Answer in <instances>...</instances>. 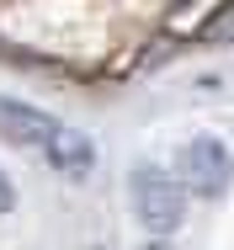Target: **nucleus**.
Returning a JSON list of instances; mask_svg holds the SVG:
<instances>
[{
  "mask_svg": "<svg viewBox=\"0 0 234 250\" xmlns=\"http://www.w3.org/2000/svg\"><path fill=\"white\" fill-rule=\"evenodd\" d=\"M128 202H133V218H139L149 234H176L181 218H187V187L154 165H133L128 176Z\"/></svg>",
  "mask_w": 234,
  "mask_h": 250,
  "instance_id": "f257e3e1",
  "label": "nucleus"
},
{
  "mask_svg": "<svg viewBox=\"0 0 234 250\" xmlns=\"http://www.w3.org/2000/svg\"><path fill=\"white\" fill-rule=\"evenodd\" d=\"M181 176H187L191 192H202V197H224L234 181V154L224 139H213V133H197L187 149H181Z\"/></svg>",
  "mask_w": 234,
  "mask_h": 250,
  "instance_id": "f03ea898",
  "label": "nucleus"
},
{
  "mask_svg": "<svg viewBox=\"0 0 234 250\" xmlns=\"http://www.w3.org/2000/svg\"><path fill=\"white\" fill-rule=\"evenodd\" d=\"M53 133H59L53 112L32 106V101H16V96H0V139L5 144H38V149H48Z\"/></svg>",
  "mask_w": 234,
  "mask_h": 250,
  "instance_id": "7ed1b4c3",
  "label": "nucleus"
},
{
  "mask_svg": "<svg viewBox=\"0 0 234 250\" xmlns=\"http://www.w3.org/2000/svg\"><path fill=\"white\" fill-rule=\"evenodd\" d=\"M48 160H53V170L59 176H69V181H85L96 170V144L85 133H75V128H59L53 133V144H48Z\"/></svg>",
  "mask_w": 234,
  "mask_h": 250,
  "instance_id": "20e7f679",
  "label": "nucleus"
},
{
  "mask_svg": "<svg viewBox=\"0 0 234 250\" xmlns=\"http://www.w3.org/2000/svg\"><path fill=\"white\" fill-rule=\"evenodd\" d=\"M197 38H202V43H234V5H218V11L197 27Z\"/></svg>",
  "mask_w": 234,
  "mask_h": 250,
  "instance_id": "39448f33",
  "label": "nucleus"
},
{
  "mask_svg": "<svg viewBox=\"0 0 234 250\" xmlns=\"http://www.w3.org/2000/svg\"><path fill=\"white\" fill-rule=\"evenodd\" d=\"M11 208H16V187H11V176L0 170V218H5Z\"/></svg>",
  "mask_w": 234,
  "mask_h": 250,
  "instance_id": "423d86ee",
  "label": "nucleus"
},
{
  "mask_svg": "<svg viewBox=\"0 0 234 250\" xmlns=\"http://www.w3.org/2000/svg\"><path fill=\"white\" fill-rule=\"evenodd\" d=\"M144 250H170V245H165V240H154V245H144Z\"/></svg>",
  "mask_w": 234,
  "mask_h": 250,
  "instance_id": "0eeeda50",
  "label": "nucleus"
}]
</instances>
